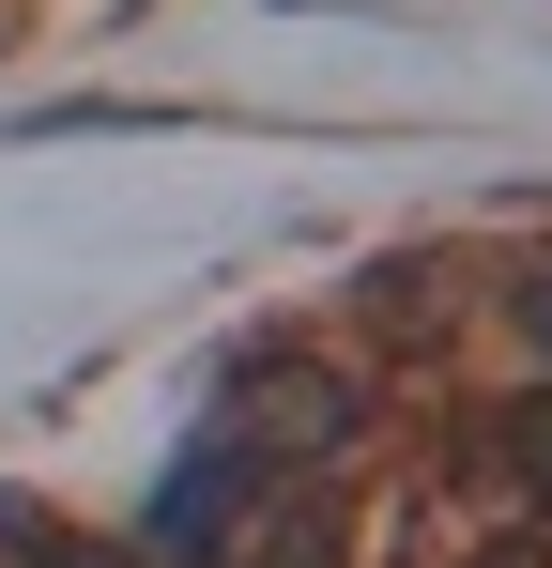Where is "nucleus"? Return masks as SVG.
Masks as SVG:
<instances>
[{"label": "nucleus", "instance_id": "20e7f679", "mask_svg": "<svg viewBox=\"0 0 552 568\" xmlns=\"http://www.w3.org/2000/svg\"><path fill=\"white\" fill-rule=\"evenodd\" d=\"M0 554L16 568H139L123 538H78V523H47V507H0Z\"/></svg>", "mask_w": 552, "mask_h": 568}, {"label": "nucleus", "instance_id": "39448f33", "mask_svg": "<svg viewBox=\"0 0 552 568\" xmlns=\"http://www.w3.org/2000/svg\"><path fill=\"white\" fill-rule=\"evenodd\" d=\"M507 338H522V354H538V384H552V246L507 277Z\"/></svg>", "mask_w": 552, "mask_h": 568}, {"label": "nucleus", "instance_id": "f03ea898", "mask_svg": "<svg viewBox=\"0 0 552 568\" xmlns=\"http://www.w3.org/2000/svg\"><path fill=\"white\" fill-rule=\"evenodd\" d=\"M491 476H507V491H522V507L552 523V384H522V399H491Z\"/></svg>", "mask_w": 552, "mask_h": 568}, {"label": "nucleus", "instance_id": "f257e3e1", "mask_svg": "<svg viewBox=\"0 0 552 568\" xmlns=\"http://www.w3.org/2000/svg\"><path fill=\"white\" fill-rule=\"evenodd\" d=\"M215 446H246L262 476H323L368 446V369L354 354H292V338H262V354H231V384H215Z\"/></svg>", "mask_w": 552, "mask_h": 568}, {"label": "nucleus", "instance_id": "7ed1b4c3", "mask_svg": "<svg viewBox=\"0 0 552 568\" xmlns=\"http://www.w3.org/2000/svg\"><path fill=\"white\" fill-rule=\"evenodd\" d=\"M368 323H384V338H430V323H446L460 338V277L446 262H384V277H368Z\"/></svg>", "mask_w": 552, "mask_h": 568}]
</instances>
